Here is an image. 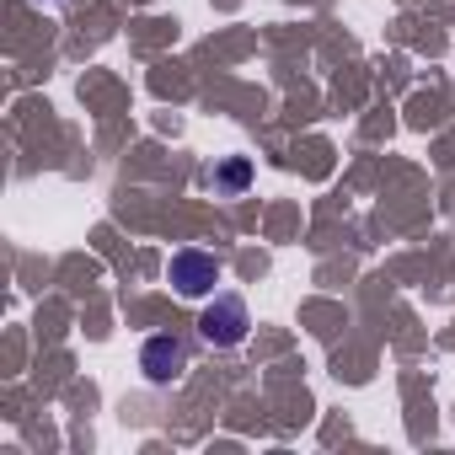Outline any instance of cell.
<instances>
[{
	"mask_svg": "<svg viewBox=\"0 0 455 455\" xmlns=\"http://www.w3.org/2000/svg\"><path fill=\"white\" fill-rule=\"evenodd\" d=\"M252 332V311L236 290H214V300L198 311V338L209 348H242Z\"/></svg>",
	"mask_w": 455,
	"mask_h": 455,
	"instance_id": "cell-1",
	"label": "cell"
},
{
	"mask_svg": "<svg viewBox=\"0 0 455 455\" xmlns=\"http://www.w3.org/2000/svg\"><path fill=\"white\" fill-rule=\"evenodd\" d=\"M220 279H225V268H220L214 252H204V247H177V252H172V290H177L182 300L214 295Z\"/></svg>",
	"mask_w": 455,
	"mask_h": 455,
	"instance_id": "cell-2",
	"label": "cell"
},
{
	"mask_svg": "<svg viewBox=\"0 0 455 455\" xmlns=\"http://www.w3.org/2000/svg\"><path fill=\"white\" fill-rule=\"evenodd\" d=\"M188 359H193V348H188V338H177V332H156V338H145V348H140V370H145L150 386L182 380Z\"/></svg>",
	"mask_w": 455,
	"mask_h": 455,
	"instance_id": "cell-3",
	"label": "cell"
},
{
	"mask_svg": "<svg viewBox=\"0 0 455 455\" xmlns=\"http://www.w3.org/2000/svg\"><path fill=\"white\" fill-rule=\"evenodd\" d=\"M247 177H252V166H247V161H231L214 182H225V188H247Z\"/></svg>",
	"mask_w": 455,
	"mask_h": 455,
	"instance_id": "cell-4",
	"label": "cell"
},
{
	"mask_svg": "<svg viewBox=\"0 0 455 455\" xmlns=\"http://www.w3.org/2000/svg\"><path fill=\"white\" fill-rule=\"evenodd\" d=\"M49 6H54V0H49Z\"/></svg>",
	"mask_w": 455,
	"mask_h": 455,
	"instance_id": "cell-5",
	"label": "cell"
}]
</instances>
